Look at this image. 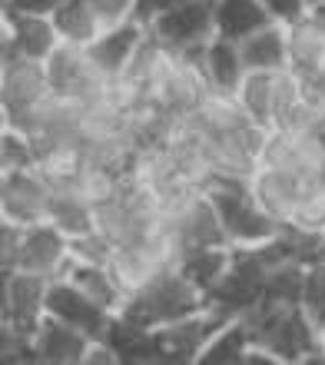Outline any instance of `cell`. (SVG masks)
I'll return each instance as SVG.
<instances>
[{"instance_id": "ffe728a7", "label": "cell", "mask_w": 325, "mask_h": 365, "mask_svg": "<svg viewBox=\"0 0 325 365\" xmlns=\"http://www.w3.org/2000/svg\"><path fill=\"white\" fill-rule=\"evenodd\" d=\"M276 90H279V70H249L239 87V103L246 113L256 120L262 130L276 126Z\"/></svg>"}, {"instance_id": "52a82bcc", "label": "cell", "mask_w": 325, "mask_h": 365, "mask_svg": "<svg viewBox=\"0 0 325 365\" xmlns=\"http://www.w3.org/2000/svg\"><path fill=\"white\" fill-rule=\"evenodd\" d=\"M50 200H53V186L40 166L14 170L0 180V210H4V220L10 222H20V226L43 222L50 216Z\"/></svg>"}, {"instance_id": "7a4b0ae2", "label": "cell", "mask_w": 325, "mask_h": 365, "mask_svg": "<svg viewBox=\"0 0 325 365\" xmlns=\"http://www.w3.org/2000/svg\"><path fill=\"white\" fill-rule=\"evenodd\" d=\"M202 309H206V296L176 266H170V269H162L160 276L150 279L143 289H136L133 296L126 299L120 316L133 319L140 326L160 329L170 326V322H180V319L196 316Z\"/></svg>"}, {"instance_id": "4316f807", "label": "cell", "mask_w": 325, "mask_h": 365, "mask_svg": "<svg viewBox=\"0 0 325 365\" xmlns=\"http://www.w3.org/2000/svg\"><path fill=\"white\" fill-rule=\"evenodd\" d=\"M302 309L312 319V326L325 336V262L309 266L306 272V292H302Z\"/></svg>"}, {"instance_id": "44dd1931", "label": "cell", "mask_w": 325, "mask_h": 365, "mask_svg": "<svg viewBox=\"0 0 325 365\" xmlns=\"http://www.w3.org/2000/svg\"><path fill=\"white\" fill-rule=\"evenodd\" d=\"M53 27H57L63 43L90 47V43L106 30V24L100 20V14H96L86 0H67V4L53 14Z\"/></svg>"}, {"instance_id": "30bf717a", "label": "cell", "mask_w": 325, "mask_h": 365, "mask_svg": "<svg viewBox=\"0 0 325 365\" xmlns=\"http://www.w3.org/2000/svg\"><path fill=\"white\" fill-rule=\"evenodd\" d=\"M47 312L63 319V322H70V326H77L80 332H86L93 342H103L106 329H110V319H113V312H106L100 302H93V299L86 296L80 286H73L70 279H50Z\"/></svg>"}, {"instance_id": "e0dca14e", "label": "cell", "mask_w": 325, "mask_h": 365, "mask_svg": "<svg viewBox=\"0 0 325 365\" xmlns=\"http://www.w3.org/2000/svg\"><path fill=\"white\" fill-rule=\"evenodd\" d=\"M63 279H70L73 286H80L86 296L93 299V302H100V306H103L106 312H113V316H116V312H123L126 299H130V296H126V289L120 286V279L113 276V269H110V266H96V262L73 259Z\"/></svg>"}, {"instance_id": "d4e9b609", "label": "cell", "mask_w": 325, "mask_h": 365, "mask_svg": "<svg viewBox=\"0 0 325 365\" xmlns=\"http://www.w3.org/2000/svg\"><path fill=\"white\" fill-rule=\"evenodd\" d=\"M306 266L302 262H279L269 269L266 289H262V302L272 306H302V292H306Z\"/></svg>"}, {"instance_id": "ba28073f", "label": "cell", "mask_w": 325, "mask_h": 365, "mask_svg": "<svg viewBox=\"0 0 325 365\" xmlns=\"http://www.w3.org/2000/svg\"><path fill=\"white\" fill-rule=\"evenodd\" d=\"M47 286L50 279L33 272H7L4 276V326L20 336H37L40 322L47 316Z\"/></svg>"}, {"instance_id": "7c38bea8", "label": "cell", "mask_w": 325, "mask_h": 365, "mask_svg": "<svg viewBox=\"0 0 325 365\" xmlns=\"http://www.w3.org/2000/svg\"><path fill=\"white\" fill-rule=\"evenodd\" d=\"M33 346H37V362L47 365H80L86 362L90 349H93V339L80 332L77 326H70L57 316H43L37 336H33Z\"/></svg>"}, {"instance_id": "83f0119b", "label": "cell", "mask_w": 325, "mask_h": 365, "mask_svg": "<svg viewBox=\"0 0 325 365\" xmlns=\"http://www.w3.org/2000/svg\"><path fill=\"white\" fill-rule=\"evenodd\" d=\"M70 250H73V259H80V262L110 266V259H113L116 246L106 240L100 230H93V232H83V236H73V240H70Z\"/></svg>"}, {"instance_id": "277c9868", "label": "cell", "mask_w": 325, "mask_h": 365, "mask_svg": "<svg viewBox=\"0 0 325 365\" xmlns=\"http://www.w3.org/2000/svg\"><path fill=\"white\" fill-rule=\"evenodd\" d=\"M146 34L172 53L206 47L216 37V0H182L166 14H160L146 27Z\"/></svg>"}, {"instance_id": "d6986e66", "label": "cell", "mask_w": 325, "mask_h": 365, "mask_svg": "<svg viewBox=\"0 0 325 365\" xmlns=\"http://www.w3.org/2000/svg\"><path fill=\"white\" fill-rule=\"evenodd\" d=\"M239 53L246 70H286L289 67V40L282 24H269L252 37L239 40Z\"/></svg>"}, {"instance_id": "f546056e", "label": "cell", "mask_w": 325, "mask_h": 365, "mask_svg": "<svg viewBox=\"0 0 325 365\" xmlns=\"http://www.w3.org/2000/svg\"><path fill=\"white\" fill-rule=\"evenodd\" d=\"M20 240H24V226L4 220V250H0V272H4V276H7V272H17Z\"/></svg>"}, {"instance_id": "7402d4cb", "label": "cell", "mask_w": 325, "mask_h": 365, "mask_svg": "<svg viewBox=\"0 0 325 365\" xmlns=\"http://www.w3.org/2000/svg\"><path fill=\"white\" fill-rule=\"evenodd\" d=\"M47 220L57 222L70 240H73V236H83V232H93L96 230L93 200H86L80 190H53Z\"/></svg>"}, {"instance_id": "8992f818", "label": "cell", "mask_w": 325, "mask_h": 365, "mask_svg": "<svg viewBox=\"0 0 325 365\" xmlns=\"http://www.w3.org/2000/svg\"><path fill=\"white\" fill-rule=\"evenodd\" d=\"M73 262V250H70V236L60 230L57 222H30L24 226V240H20V272H33L43 279H63Z\"/></svg>"}, {"instance_id": "5b68a950", "label": "cell", "mask_w": 325, "mask_h": 365, "mask_svg": "<svg viewBox=\"0 0 325 365\" xmlns=\"http://www.w3.org/2000/svg\"><path fill=\"white\" fill-rule=\"evenodd\" d=\"M43 63H47L50 87L57 90V93H63V96H73V100H93V96H103L106 90L116 83L113 77H106L103 70L93 63L90 50L73 47V43H60Z\"/></svg>"}, {"instance_id": "d6a6232c", "label": "cell", "mask_w": 325, "mask_h": 365, "mask_svg": "<svg viewBox=\"0 0 325 365\" xmlns=\"http://www.w3.org/2000/svg\"><path fill=\"white\" fill-rule=\"evenodd\" d=\"M182 0H136V10H133V20H140L143 27H150L160 14H166L170 7H176Z\"/></svg>"}, {"instance_id": "9a60e30c", "label": "cell", "mask_w": 325, "mask_h": 365, "mask_svg": "<svg viewBox=\"0 0 325 365\" xmlns=\"http://www.w3.org/2000/svg\"><path fill=\"white\" fill-rule=\"evenodd\" d=\"M289 40V70L296 77H319L325 70V27L309 14L292 27H286Z\"/></svg>"}, {"instance_id": "9c48e42d", "label": "cell", "mask_w": 325, "mask_h": 365, "mask_svg": "<svg viewBox=\"0 0 325 365\" xmlns=\"http://www.w3.org/2000/svg\"><path fill=\"white\" fill-rule=\"evenodd\" d=\"M0 90H4V120H14V116L27 113L40 100H47L53 93L47 77V63L40 60H27L14 53V50H4V80H0Z\"/></svg>"}, {"instance_id": "4fadbf2b", "label": "cell", "mask_w": 325, "mask_h": 365, "mask_svg": "<svg viewBox=\"0 0 325 365\" xmlns=\"http://www.w3.org/2000/svg\"><path fill=\"white\" fill-rule=\"evenodd\" d=\"M146 37V27L140 24V20H123V24H113V27H106L100 37L90 43V57H93V63L100 70H103L106 77L120 80V73L126 70V63L133 60L136 47L143 43Z\"/></svg>"}, {"instance_id": "4dcf8cb0", "label": "cell", "mask_w": 325, "mask_h": 365, "mask_svg": "<svg viewBox=\"0 0 325 365\" xmlns=\"http://www.w3.org/2000/svg\"><path fill=\"white\" fill-rule=\"evenodd\" d=\"M86 4L100 14V20H103L106 27L130 20L133 17V10H136V0H86Z\"/></svg>"}, {"instance_id": "3957f363", "label": "cell", "mask_w": 325, "mask_h": 365, "mask_svg": "<svg viewBox=\"0 0 325 365\" xmlns=\"http://www.w3.org/2000/svg\"><path fill=\"white\" fill-rule=\"evenodd\" d=\"M269 269L272 266L262 259V252L256 246H232L229 269L206 292V309L222 312L229 319H239L246 309H252L262 299Z\"/></svg>"}, {"instance_id": "484cf974", "label": "cell", "mask_w": 325, "mask_h": 365, "mask_svg": "<svg viewBox=\"0 0 325 365\" xmlns=\"http://www.w3.org/2000/svg\"><path fill=\"white\" fill-rule=\"evenodd\" d=\"M37 166V146L30 136H24L14 126H4V136H0V170L4 173H14V170H30Z\"/></svg>"}, {"instance_id": "1f68e13d", "label": "cell", "mask_w": 325, "mask_h": 365, "mask_svg": "<svg viewBox=\"0 0 325 365\" xmlns=\"http://www.w3.org/2000/svg\"><path fill=\"white\" fill-rule=\"evenodd\" d=\"M67 0H4V10L10 14H37V17H53Z\"/></svg>"}, {"instance_id": "6da1fadb", "label": "cell", "mask_w": 325, "mask_h": 365, "mask_svg": "<svg viewBox=\"0 0 325 365\" xmlns=\"http://www.w3.org/2000/svg\"><path fill=\"white\" fill-rule=\"evenodd\" d=\"M202 192L210 196V202L220 212V222L232 246H259V242L272 240L282 222L276 216H269L252 196V182L246 176H226L212 173L210 182L202 186Z\"/></svg>"}, {"instance_id": "f1b7e54d", "label": "cell", "mask_w": 325, "mask_h": 365, "mask_svg": "<svg viewBox=\"0 0 325 365\" xmlns=\"http://www.w3.org/2000/svg\"><path fill=\"white\" fill-rule=\"evenodd\" d=\"M262 7L272 14V20L276 24H282V27H292V24H299V20H306L309 14H312V4L309 0H262Z\"/></svg>"}, {"instance_id": "8fae6325", "label": "cell", "mask_w": 325, "mask_h": 365, "mask_svg": "<svg viewBox=\"0 0 325 365\" xmlns=\"http://www.w3.org/2000/svg\"><path fill=\"white\" fill-rule=\"evenodd\" d=\"M53 17H37V14H10L4 10V50H14L27 60H43L60 47Z\"/></svg>"}, {"instance_id": "5bb4252c", "label": "cell", "mask_w": 325, "mask_h": 365, "mask_svg": "<svg viewBox=\"0 0 325 365\" xmlns=\"http://www.w3.org/2000/svg\"><path fill=\"white\" fill-rule=\"evenodd\" d=\"M103 342L116 352V362H126V365L160 362V332L150 326H140V322L120 316V312L110 319Z\"/></svg>"}, {"instance_id": "ac0fdd59", "label": "cell", "mask_w": 325, "mask_h": 365, "mask_svg": "<svg viewBox=\"0 0 325 365\" xmlns=\"http://www.w3.org/2000/svg\"><path fill=\"white\" fill-rule=\"evenodd\" d=\"M269 24H276V20L262 7V0H216V37L239 43Z\"/></svg>"}, {"instance_id": "2e32d148", "label": "cell", "mask_w": 325, "mask_h": 365, "mask_svg": "<svg viewBox=\"0 0 325 365\" xmlns=\"http://www.w3.org/2000/svg\"><path fill=\"white\" fill-rule=\"evenodd\" d=\"M202 70H206V80L212 83V90L220 93H239L242 80H246V63H242L239 43L226 37H212L202 50Z\"/></svg>"}, {"instance_id": "836d02e7", "label": "cell", "mask_w": 325, "mask_h": 365, "mask_svg": "<svg viewBox=\"0 0 325 365\" xmlns=\"http://www.w3.org/2000/svg\"><path fill=\"white\" fill-rule=\"evenodd\" d=\"M312 20H319L325 27V4H316V7H312Z\"/></svg>"}, {"instance_id": "cb8c5ba5", "label": "cell", "mask_w": 325, "mask_h": 365, "mask_svg": "<svg viewBox=\"0 0 325 365\" xmlns=\"http://www.w3.org/2000/svg\"><path fill=\"white\" fill-rule=\"evenodd\" d=\"M249 349H252V332L242 319H232L229 326H222L206 342V349L200 352V365H242Z\"/></svg>"}, {"instance_id": "603a6c76", "label": "cell", "mask_w": 325, "mask_h": 365, "mask_svg": "<svg viewBox=\"0 0 325 365\" xmlns=\"http://www.w3.org/2000/svg\"><path fill=\"white\" fill-rule=\"evenodd\" d=\"M229 259H232V246H206V250L186 252V256L176 262V269H180L182 276L190 279L192 286L206 296V292L226 276Z\"/></svg>"}]
</instances>
